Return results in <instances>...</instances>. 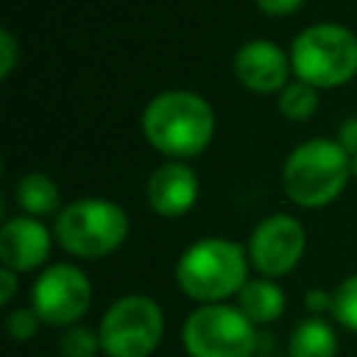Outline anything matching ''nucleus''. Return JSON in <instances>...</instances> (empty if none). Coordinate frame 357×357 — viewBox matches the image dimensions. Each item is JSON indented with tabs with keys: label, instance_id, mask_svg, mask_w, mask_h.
Here are the masks:
<instances>
[{
	"label": "nucleus",
	"instance_id": "obj_1",
	"mask_svg": "<svg viewBox=\"0 0 357 357\" xmlns=\"http://www.w3.org/2000/svg\"><path fill=\"white\" fill-rule=\"evenodd\" d=\"M142 134L159 153L178 159L198 156L215 134V114L201 95L187 89H167L151 98L145 106Z\"/></svg>",
	"mask_w": 357,
	"mask_h": 357
},
{
	"label": "nucleus",
	"instance_id": "obj_2",
	"mask_svg": "<svg viewBox=\"0 0 357 357\" xmlns=\"http://www.w3.org/2000/svg\"><path fill=\"white\" fill-rule=\"evenodd\" d=\"M248 282V259L240 243L204 237L184 248L176 262L178 290L198 304H223Z\"/></svg>",
	"mask_w": 357,
	"mask_h": 357
},
{
	"label": "nucleus",
	"instance_id": "obj_3",
	"mask_svg": "<svg viewBox=\"0 0 357 357\" xmlns=\"http://www.w3.org/2000/svg\"><path fill=\"white\" fill-rule=\"evenodd\" d=\"M351 176V156L337 139L301 142L282 167V187L298 206L318 209L332 204Z\"/></svg>",
	"mask_w": 357,
	"mask_h": 357
},
{
	"label": "nucleus",
	"instance_id": "obj_4",
	"mask_svg": "<svg viewBox=\"0 0 357 357\" xmlns=\"http://www.w3.org/2000/svg\"><path fill=\"white\" fill-rule=\"evenodd\" d=\"M290 67L315 89L340 86L357 75V36L335 22L310 25L290 45Z\"/></svg>",
	"mask_w": 357,
	"mask_h": 357
},
{
	"label": "nucleus",
	"instance_id": "obj_5",
	"mask_svg": "<svg viewBox=\"0 0 357 357\" xmlns=\"http://www.w3.org/2000/svg\"><path fill=\"white\" fill-rule=\"evenodd\" d=\"M59 245L81 259H100L128 237V215L106 198H78L67 204L53 223Z\"/></svg>",
	"mask_w": 357,
	"mask_h": 357
},
{
	"label": "nucleus",
	"instance_id": "obj_6",
	"mask_svg": "<svg viewBox=\"0 0 357 357\" xmlns=\"http://www.w3.org/2000/svg\"><path fill=\"white\" fill-rule=\"evenodd\" d=\"M165 335L162 307L142 293H128L112 301L98 324L103 357H151Z\"/></svg>",
	"mask_w": 357,
	"mask_h": 357
},
{
	"label": "nucleus",
	"instance_id": "obj_7",
	"mask_svg": "<svg viewBox=\"0 0 357 357\" xmlns=\"http://www.w3.org/2000/svg\"><path fill=\"white\" fill-rule=\"evenodd\" d=\"M181 343L190 357H254L257 326L231 304H198L184 326Z\"/></svg>",
	"mask_w": 357,
	"mask_h": 357
},
{
	"label": "nucleus",
	"instance_id": "obj_8",
	"mask_svg": "<svg viewBox=\"0 0 357 357\" xmlns=\"http://www.w3.org/2000/svg\"><path fill=\"white\" fill-rule=\"evenodd\" d=\"M92 304V282L73 262H56L45 268L31 287V307L50 326H75Z\"/></svg>",
	"mask_w": 357,
	"mask_h": 357
},
{
	"label": "nucleus",
	"instance_id": "obj_9",
	"mask_svg": "<svg viewBox=\"0 0 357 357\" xmlns=\"http://www.w3.org/2000/svg\"><path fill=\"white\" fill-rule=\"evenodd\" d=\"M307 234L304 226L293 215H268L257 223L248 240V262L259 271L265 279H276L290 273L298 259L304 257Z\"/></svg>",
	"mask_w": 357,
	"mask_h": 357
},
{
	"label": "nucleus",
	"instance_id": "obj_10",
	"mask_svg": "<svg viewBox=\"0 0 357 357\" xmlns=\"http://www.w3.org/2000/svg\"><path fill=\"white\" fill-rule=\"evenodd\" d=\"M290 70L293 67H290L287 53L271 39H251L234 53L237 81L257 95H268L276 89L282 92L287 86Z\"/></svg>",
	"mask_w": 357,
	"mask_h": 357
},
{
	"label": "nucleus",
	"instance_id": "obj_11",
	"mask_svg": "<svg viewBox=\"0 0 357 357\" xmlns=\"http://www.w3.org/2000/svg\"><path fill=\"white\" fill-rule=\"evenodd\" d=\"M50 257V231L39 218L20 215L3 223L0 229V259L3 268L17 273L36 271Z\"/></svg>",
	"mask_w": 357,
	"mask_h": 357
},
{
	"label": "nucleus",
	"instance_id": "obj_12",
	"mask_svg": "<svg viewBox=\"0 0 357 357\" xmlns=\"http://www.w3.org/2000/svg\"><path fill=\"white\" fill-rule=\"evenodd\" d=\"M148 204L162 218H181L198 201V176L190 165L173 159L159 165L148 178Z\"/></svg>",
	"mask_w": 357,
	"mask_h": 357
},
{
	"label": "nucleus",
	"instance_id": "obj_13",
	"mask_svg": "<svg viewBox=\"0 0 357 357\" xmlns=\"http://www.w3.org/2000/svg\"><path fill=\"white\" fill-rule=\"evenodd\" d=\"M237 307L254 326H265V324H273L276 318H282L284 293L273 279H265V276L248 279L243 284V290L237 293Z\"/></svg>",
	"mask_w": 357,
	"mask_h": 357
},
{
	"label": "nucleus",
	"instance_id": "obj_14",
	"mask_svg": "<svg viewBox=\"0 0 357 357\" xmlns=\"http://www.w3.org/2000/svg\"><path fill=\"white\" fill-rule=\"evenodd\" d=\"M287 357H337V332L321 315L301 318L287 343Z\"/></svg>",
	"mask_w": 357,
	"mask_h": 357
},
{
	"label": "nucleus",
	"instance_id": "obj_15",
	"mask_svg": "<svg viewBox=\"0 0 357 357\" xmlns=\"http://www.w3.org/2000/svg\"><path fill=\"white\" fill-rule=\"evenodd\" d=\"M14 198H17V206L22 212H28L31 218H45V215H53V212L59 215L64 209L59 187L45 173H25L14 184Z\"/></svg>",
	"mask_w": 357,
	"mask_h": 357
},
{
	"label": "nucleus",
	"instance_id": "obj_16",
	"mask_svg": "<svg viewBox=\"0 0 357 357\" xmlns=\"http://www.w3.org/2000/svg\"><path fill=\"white\" fill-rule=\"evenodd\" d=\"M318 106V95H315V86L304 84V81H296V84H287L282 92H279V112L287 117V120H310L312 112Z\"/></svg>",
	"mask_w": 357,
	"mask_h": 357
},
{
	"label": "nucleus",
	"instance_id": "obj_17",
	"mask_svg": "<svg viewBox=\"0 0 357 357\" xmlns=\"http://www.w3.org/2000/svg\"><path fill=\"white\" fill-rule=\"evenodd\" d=\"M332 318L349 329V332H357V273L346 276L335 293H332Z\"/></svg>",
	"mask_w": 357,
	"mask_h": 357
},
{
	"label": "nucleus",
	"instance_id": "obj_18",
	"mask_svg": "<svg viewBox=\"0 0 357 357\" xmlns=\"http://www.w3.org/2000/svg\"><path fill=\"white\" fill-rule=\"evenodd\" d=\"M59 349H61V357H98L100 351L98 329H89L84 324L67 326L59 340Z\"/></svg>",
	"mask_w": 357,
	"mask_h": 357
},
{
	"label": "nucleus",
	"instance_id": "obj_19",
	"mask_svg": "<svg viewBox=\"0 0 357 357\" xmlns=\"http://www.w3.org/2000/svg\"><path fill=\"white\" fill-rule=\"evenodd\" d=\"M39 324H42V318L36 315V310L33 307H17V310H11L8 312V318H6V326H8V335L14 337V340H31L36 332H39Z\"/></svg>",
	"mask_w": 357,
	"mask_h": 357
},
{
	"label": "nucleus",
	"instance_id": "obj_20",
	"mask_svg": "<svg viewBox=\"0 0 357 357\" xmlns=\"http://www.w3.org/2000/svg\"><path fill=\"white\" fill-rule=\"evenodd\" d=\"M17 56H20V50H17L14 33L11 31H0V78L3 81L11 75V70L17 64Z\"/></svg>",
	"mask_w": 357,
	"mask_h": 357
},
{
	"label": "nucleus",
	"instance_id": "obj_21",
	"mask_svg": "<svg viewBox=\"0 0 357 357\" xmlns=\"http://www.w3.org/2000/svg\"><path fill=\"white\" fill-rule=\"evenodd\" d=\"M304 310H307L310 315H321V318H324V312L332 315V293H326V290H321V287L307 290V296H304Z\"/></svg>",
	"mask_w": 357,
	"mask_h": 357
},
{
	"label": "nucleus",
	"instance_id": "obj_22",
	"mask_svg": "<svg viewBox=\"0 0 357 357\" xmlns=\"http://www.w3.org/2000/svg\"><path fill=\"white\" fill-rule=\"evenodd\" d=\"M301 3H304V0H257L259 11H265V14H271V17H287V14L298 11Z\"/></svg>",
	"mask_w": 357,
	"mask_h": 357
},
{
	"label": "nucleus",
	"instance_id": "obj_23",
	"mask_svg": "<svg viewBox=\"0 0 357 357\" xmlns=\"http://www.w3.org/2000/svg\"><path fill=\"white\" fill-rule=\"evenodd\" d=\"M337 142H340V148L354 159L357 156V117H349L343 126H340V131H337Z\"/></svg>",
	"mask_w": 357,
	"mask_h": 357
},
{
	"label": "nucleus",
	"instance_id": "obj_24",
	"mask_svg": "<svg viewBox=\"0 0 357 357\" xmlns=\"http://www.w3.org/2000/svg\"><path fill=\"white\" fill-rule=\"evenodd\" d=\"M14 293H17V271L0 268V304H11Z\"/></svg>",
	"mask_w": 357,
	"mask_h": 357
},
{
	"label": "nucleus",
	"instance_id": "obj_25",
	"mask_svg": "<svg viewBox=\"0 0 357 357\" xmlns=\"http://www.w3.org/2000/svg\"><path fill=\"white\" fill-rule=\"evenodd\" d=\"M351 176H357V156L351 159Z\"/></svg>",
	"mask_w": 357,
	"mask_h": 357
}]
</instances>
